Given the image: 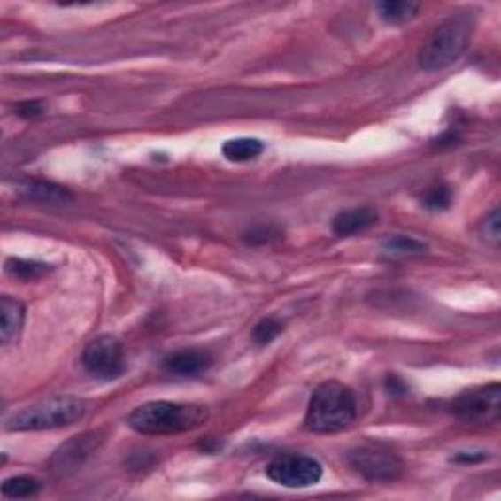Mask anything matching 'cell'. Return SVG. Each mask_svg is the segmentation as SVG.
I'll use <instances>...</instances> for the list:
<instances>
[{
	"label": "cell",
	"instance_id": "10",
	"mask_svg": "<svg viewBox=\"0 0 501 501\" xmlns=\"http://www.w3.org/2000/svg\"><path fill=\"white\" fill-rule=\"evenodd\" d=\"M213 365L212 352L206 349H181L163 358V368L171 374L198 376Z\"/></svg>",
	"mask_w": 501,
	"mask_h": 501
},
{
	"label": "cell",
	"instance_id": "4",
	"mask_svg": "<svg viewBox=\"0 0 501 501\" xmlns=\"http://www.w3.org/2000/svg\"><path fill=\"white\" fill-rule=\"evenodd\" d=\"M87 412L85 400L75 396H55L24 407L6 421L8 431H45L77 423Z\"/></svg>",
	"mask_w": 501,
	"mask_h": 501
},
{
	"label": "cell",
	"instance_id": "14",
	"mask_svg": "<svg viewBox=\"0 0 501 501\" xmlns=\"http://www.w3.org/2000/svg\"><path fill=\"white\" fill-rule=\"evenodd\" d=\"M420 8V3H407V0H386V3L376 4L380 18L389 26H402L413 20Z\"/></svg>",
	"mask_w": 501,
	"mask_h": 501
},
{
	"label": "cell",
	"instance_id": "2",
	"mask_svg": "<svg viewBox=\"0 0 501 501\" xmlns=\"http://www.w3.org/2000/svg\"><path fill=\"white\" fill-rule=\"evenodd\" d=\"M208 420L204 405L150 402L139 405L127 417V425L142 435H179L197 429Z\"/></svg>",
	"mask_w": 501,
	"mask_h": 501
},
{
	"label": "cell",
	"instance_id": "19",
	"mask_svg": "<svg viewBox=\"0 0 501 501\" xmlns=\"http://www.w3.org/2000/svg\"><path fill=\"white\" fill-rule=\"evenodd\" d=\"M421 204L427 210H447L452 204V190L447 184H437L425 192Z\"/></svg>",
	"mask_w": 501,
	"mask_h": 501
},
{
	"label": "cell",
	"instance_id": "16",
	"mask_svg": "<svg viewBox=\"0 0 501 501\" xmlns=\"http://www.w3.org/2000/svg\"><path fill=\"white\" fill-rule=\"evenodd\" d=\"M51 271L50 265L45 263H38V261H27V258H8L6 261V273L14 276V278H20L24 282H30V281H38L43 274H48Z\"/></svg>",
	"mask_w": 501,
	"mask_h": 501
},
{
	"label": "cell",
	"instance_id": "11",
	"mask_svg": "<svg viewBox=\"0 0 501 501\" xmlns=\"http://www.w3.org/2000/svg\"><path fill=\"white\" fill-rule=\"evenodd\" d=\"M378 221V212L374 208H352L341 212L333 220V234L339 237H351L370 229Z\"/></svg>",
	"mask_w": 501,
	"mask_h": 501
},
{
	"label": "cell",
	"instance_id": "1",
	"mask_svg": "<svg viewBox=\"0 0 501 501\" xmlns=\"http://www.w3.org/2000/svg\"><path fill=\"white\" fill-rule=\"evenodd\" d=\"M357 420V400L345 384L329 380L313 389L304 425L312 433L331 435L345 431Z\"/></svg>",
	"mask_w": 501,
	"mask_h": 501
},
{
	"label": "cell",
	"instance_id": "13",
	"mask_svg": "<svg viewBox=\"0 0 501 501\" xmlns=\"http://www.w3.org/2000/svg\"><path fill=\"white\" fill-rule=\"evenodd\" d=\"M18 192L27 200L53 204V206H63V204L73 200V194L67 189L45 181H24L18 184Z\"/></svg>",
	"mask_w": 501,
	"mask_h": 501
},
{
	"label": "cell",
	"instance_id": "20",
	"mask_svg": "<svg viewBox=\"0 0 501 501\" xmlns=\"http://www.w3.org/2000/svg\"><path fill=\"white\" fill-rule=\"evenodd\" d=\"M282 329L284 326L278 320L265 318L253 328V341L257 345H268V343H273L278 335H281Z\"/></svg>",
	"mask_w": 501,
	"mask_h": 501
},
{
	"label": "cell",
	"instance_id": "8",
	"mask_svg": "<svg viewBox=\"0 0 501 501\" xmlns=\"http://www.w3.org/2000/svg\"><path fill=\"white\" fill-rule=\"evenodd\" d=\"M451 412L464 421H497L501 412V386L494 382L466 389L454 397Z\"/></svg>",
	"mask_w": 501,
	"mask_h": 501
},
{
	"label": "cell",
	"instance_id": "24",
	"mask_svg": "<svg viewBox=\"0 0 501 501\" xmlns=\"http://www.w3.org/2000/svg\"><path fill=\"white\" fill-rule=\"evenodd\" d=\"M386 389H388L389 394H394V396H402V394L407 392L405 384H404L402 380L397 378L396 374H389V376L386 378Z\"/></svg>",
	"mask_w": 501,
	"mask_h": 501
},
{
	"label": "cell",
	"instance_id": "23",
	"mask_svg": "<svg viewBox=\"0 0 501 501\" xmlns=\"http://www.w3.org/2000/svg\"><path fill=\"white\" fill-rule=\"evenodd\" d=\"M16 114L26 119L38 118L43 114V106L38 100H26V102H20V104H16Z\"/></svg>",
	"mask_w": 501,
	"mask_h": 501
},
{
	"label": "cell",
	"instance_id": "21",
	"mask_svg": "<svg viewBox=\"0 0 501 501\" xmlns=\"http://www.w3.org/2000/svg\"><path fill=\"white\" fill-rule=\"evenodd\" d=\"M482 237L486 239V243L497 247L501 239V227H499V210H494L489 216L482 221Z\"/></svg>",
	"mask_w": 501,
	"mask_h": 501
},
{
	"label": "cell",
	"instance_id": "3",
	"mask_svg": "<svg viewBox=\"0 0 501 501\" xmlns=\"http://www.w3.org/2000/svg\"><path fill=\"white\" fill-rule=\"evenodd\" d=\"M474 34V16L459 12L443 20L420 51V65L425 71H441L457 63Z\"/></svg>",
	"mask_w": 501,
	"mask_h": 501
},
{
	"label": "cell",
	"instance_id": "5",
	"mask_svg": "<svg viewBox=\"0 0 501 501\" xmlns=\"http://www.w3.org/2000/svg\"><path fill=\"white\" fill-rule=\"evenodd\" d=\"M349 464L370 482H392L404 474V460L382 444H363L351 451Z\"/></svg>",
	"mask_w": 501,
	"mask_h": 501
},
{
	"label": "cell",
	"instance_id": "6",
	"mask_svg": "<svg viewBox=\"0 0 501 501\" xmlns=\"http://www.w3.org/2000/svg\"><path fill=\"white\" fill-rule=\"evenodd\" d=\"M81 363L89 374L100 380H116L124 374V347L114 335H100L92 339L82 351Z\"/></svg>",
	"mask_w": 501,
	"mask_h": 501
},
{
	"label": "cell",
	"instance_id": "15",
	"mask_svg": "<svg viewBox=\"0 0 501 501\" xmlns=\"http://www.w3.org/2000/svg\"><path fill=\"white\" fill-rule=\"evenodd\" d=\"M263 150H265L263 142H258L255 137L229 139V142H226L224 147H221L226 159L234 163H245L250 159H257V157L263 153Z\"/></svg>",
	"mask_w": 501,
	"mask_h": 501
},
{
	"label": "cell",
	"instance_id": "18",
	"mask_svg": "<svg viewBox=\"0 0 501 501\" xmlns=\"http://www.w3.org/2000/svg\"><path fill=\"white\" fill-rule=\"evenodd\" d=\"M42 489V484L32 476H14L4 480L3 484V496L12 499H24L32 497Z\"/></svg>",
	"mask_w": 501,
	"mask_h": 501
},
{
	"label": "cell",
	"instance_id": "12",
	"mask_svg": "<svg viewBox=\"0 0 501 501\" xmlns=\"http://www.w3.org/2000/svg\"><path fill=\"white\" fill-rule=\"evenodd\" d=\"M0 318H3V323H0V341H3V345H11L24 328V304L20 300L11 298V296H3L0 298Z\"/></svg>",
	"mask_w": 501,
	"mask_h": 501
},
{
	"label": "cell",
	"instance_id": "9",
	"mask_svg": "<svg viewBox=\"0 0 501 501\" xmlns=\"http://www.w3.org/2000/svg\"><path fill=\"white\" fill-rule=\"evenodd\" d=\"M102 435L96 431L82 433L79 437H73L69 443H65L63 447L53 454L51 466L59 474H69V472H75L82 462L89 457H92L100 447Z\"/></svg>",
	"mask_w": 501,
	"mask_h": 501
},
{
	"label": "cell",
	"instance_id": "22",
	"mask_svg": "<svg viewBox=\"0 0 501 501\" xmlns=\"http://www.w3.org/2000/svg\"><path fill=\"white\" fill-rule=\"evenodd\" d=\"M282 234L281 231H276L273 227H261V229H253V231H249L247 234V241L249 243H268L271 239H278Z\"/></svg>",
	"mask_w": 501,
	"mask_h": 501
},
{
	"label": "cell",
	"instance_id": "17",
	"mask_svg": "<svg viewBox=\"0 0 501 501\" xmlns=\"http://www.w3.org/2000/svg\"><path fill=\"white\" fill-rule=\"evenodd\" d=\"M384 253L389 257H417L427 253V245L407 235H394L384 243Z\"/></svg>",
	"mask_w": 501,
	"mask_h": 501
},
{
	"label": "cell",
	"instance_id": "25",
	"mask_svg": "<svg viewBox=\"0 0 501 501\" xmlns=\"http://www.w3.org/2000/svg\"><path fill=\"white\" fill-rule=\"evenodd\" d=\"M486 459H488L486 452H459L452 460L460 462V464H474V462H482Z\"/></svg>",
	"mask_w": 501,
	"mask_h": 501
},
{
	"label": "cell",
	"instance_id": "7",
	"mask_svg": "<svg viewBox=\"0 0 501 501\" xmlns=\"http://www.w3.org/2000/svg\"><path fill=\"white\" fill-rule=\"evenodd\" d=\"M266 476L284 488H310L321 480L323 466L305 454H281L268 462Z\"/></svg>",
	"mask_w": 501,
	"mask_h": 501
}]
</instances>
